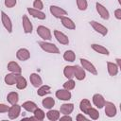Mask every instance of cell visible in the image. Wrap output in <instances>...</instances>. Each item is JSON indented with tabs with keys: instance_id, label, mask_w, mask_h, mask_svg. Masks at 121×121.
Instances as JSON below:
<instances>
[{
	"instance_id": "6da1fadb",
	"label": "cell",
	"mask_w": 121,
	"mask_h": 121,
	"mask_svg": "<svg viewBox=\"0 0 121 121\" xmlns=\"http://www.w3.org/2000/svg\"><path fill=\"white\" fill-rule=\"evenodd\" d=\"M38 44L40 45V47L43 51H45L47 53H52V54H59L60 53V49L57 47V45H55L52 43L41 41V42H38Z\"/></svg>"
},
{
	"instance_id": "7a4b0ae2",
	"label": "cell",
	"mask_w": 121,
	"mask_h": 121,
	"mask_svg": "<svg viewBox=\"0 0 121 121\" xmlns=\"http://www.w3.org/2000/svg\"><path fill=\"white\" fill-rule=\"evenodd\" d=\"M37 34L43 41H50L52 39V34H51L50 29L44 26H39L37 27Z\"/></svg>"
},
{
	"instance_id": "3957f363",
	"label": "cell",
	"mask_w": 121,
	"mask_h": 121,
	"mask_svg": "<svg viewBox=\"0 0 121 121\" xmlns=\"http://www.w3.org/2000/svg\"><path fill=\"white\" fill-rule=\"evenodd\" d=\"M49 10H50V13L55 17V18H61L63 16H66L67 15V11L65 9H63L62 8L60 7H58V6H55V5H51L50 8H49Z\"/></svg>"
},
{
	"instance_id": "277c9868",
	"label": "cell",
	"mask_w": 121,
	"mask_h": 121,
	"mask_svg": "<svg viewBox=\"0 0 121 121\" xmlns=\"http://www.w3.org/2000/svg\"><path fill=\"white\" fill-rule=\"evenodd\" d=\"M21 108H22V106L18 105L17 103L11 105V106L9 108V111H8L9 118V119H12V120L18 118V116H19L20 113H21Z\"/></svg>"
},
{
	"instance_id": "5b68a950",
	"label": "cell",
	"mask_w": 121,
	"mask_h": 121,
	"mask_svg": "<svg viewBox=\"0 0 121 121\" xmlns=\"http://www.w3.org/2000/svg\"><path fill=\"white\" fill-rule=\"evenodd\" d=\"M90 25L94 28V30L96 31L97 33H99L100 35L106 36L108 34V28L105 26H103L102 24H100L96 21H90Z\"/></svg>"
},
{
	"instance_id": "8992f818",
	"label": "cell",
	"mask_w": 121,
	"mask_h": 121,
	"mask_svg": "<svg viewBox=\"0 0 121 121\" xmlns=\"http://www.w3.org/2000/svg\"><path fill=\"white\" fill-rule=\"evenodd\" d=\"M80 64H81V67H82L84 70L90 72V73L93 74V75H97V70H96V68H95V65H94L91 61H89L88 60L81 58V59H80Z\"/></svg>"
},
{
	"instance_id": "52a82bcc",
	"label": "cell",
	"mask_w": 121,
	"mask_h": 121,
	"mask_svg": "<svg viewBox=\"0 0 121 121\" xmlns=\"http://www.w3.org/2000/svg\"><path fill=\"white\" fill-rule=\"evenodd\" d=\"M55 95H56V97L58 99L62 100V101H68L72 97L71 92L66 90V89H59V90H57Z\"/></svg>"
},
{
	"instance_id": "ba28073f",
	"label": "cell",
	"mask_w": 121,
	"mask_h": 121,
	"mask_svg": "<svg viewBox=\"0 0 121 121\" xmlns=\"http://www.w3.org/2000/svg\"><path fill=\"white\" fill-rule=\"evenodd\" d=\"M104 108H105V113L108 117H113V116L116 115L117 109H116L115 105L112 102L106 101L105 104H104Z\"/></svg>"
},
{
	"instance_id": "9c48e42d",
	"label": "cell",
	"mask_w": 121,
	"mask_h": 121,
	"mask_svg": "<svg viewBox=\"0 0 121 121\" xmlns=\"http://www.w3.org/2000/svg\"><path fill=\"white\" fill-rule=\"evenodd\" d=\"M1 21H2V24H3L4 27L6 28V30L9 33H11L12 32V23H11V20L4 11H1Z\"/></svg>"
},
{
	"instance_id": "30bf717a",
	"label": "cell",
	"mask_w": 121,
	"mask_h": 121,
	"mask_svg": "<svg viewBox=\"0 0 121 121\" xmlns=\"http://www.w3.org/2000/svg\"><path fill=\"white\" fill-rule=\"evenodd\" d=\"M22 25H23V29H24L25 33H26V34L32 33L33 26H32V23L30 22V20L28 19L27 15H23V17H22Z\"/></svg>"
},
{
	"instance_id": "8fae6325",
	"label": "cell",
	"mask_w": 121,
	"mask_h": 121,
	"mask_svg": "<svg viewBox=\"0 0 121 121\" xmlns=\"http://www.w3.org/2000/svg\"><path fill=\"white\" fill-rule=\"evenodd\" d=\"M54 34V37L56 38V40L60 43V44H63V45H67L69 43V39L68 37L61 31L60 30H54L53 32Z\"/></svg>"
},
{
	"instance_id": "7c38bea8",
	"label": "cell",
	"mask_w": 121,
	"mask_h": 121,
	"mask_svg": "<svg viewBox=\"0 0 121 121\" xmlns=\"http://www.w3.org/2000/svg\"><path fill=\"white\" fill-rule=\"evenodd\" d=\"M95 9H96V11L97 13L100 15V17L104 20H108L110 18V13H109V10L100 3H96L95 4Z\"/></svg>"
},
{
	"instance_id": "4fadbf2b",
	"label": "cell",
	"mask_w": 121,
	"mask_h": 121,
	"mask_svg": "<svg viewBox=\"0 0 121 121\" xmlns=\"http://www.w3.org/2000/svg\"><path fill=\"white\" fill-rule=\"evenodd\" d=\"M74 78L78 80H83L86 78L85 70L80 65H74Z\"/></svg>"
},
{
	"instance_id": "5bb4252c",
	"label": "cell",
	"mask_w": 121,
	"mask_h": 121,
	"mask_svg": "<svg viewBox=\"0 0 121 121\" xmlns=\"http://www.w3.org/2000/svg\"><path fill=\"white\" fill-rule=\"evenodd\" d=\"M105 102H106V100H105V98L103 97L102 95H100V94H95L93 95V103H94V105L96 108L102 109L104 107Z\"/></svg>"
},
{
	"instance_id": "9a60e30c",
	"label": "cell",
	"mask_w": 121,
	"mask_h": 121,
	"mask_svg": "<svg viewBox=\"0 0 121 121\" xmlns=\"http://www.w3.org/2000/svg\"><path fill=\"white\" fill-rule=\"evenodd\" d=\"M27 12L29 13V15H31L34 18H37L39 20H44L46 18V15L44 12H43L42 10L33 9V8H27Z\"/></svg>"
},
{
	"instance_id": "2e32d148",
	"label": "cell",
	"mask_w": 121,
	"mask_h": 121,
	"mask_svg": "<svg viewBox=\"0 0 121 121\" xmlns=\"http://www.w3.org/2000/svg\"><path fill=\"white\" fill-rule=\"evenodd\" d=\"M16 58H17L19 60H22V61L27 60L30 58V52H29V50L26 49V48H20V49L16 52Z\"/></svg>"
},
{
	"instance_id": "e0dca14e",
	"label": "cell",
	"mask_w": 121,
	"mask_h": 121,
	"mask_svg": "<svg viewBox=\"0 0 121 121\" xmlns=\"http://www.w3.org/2000/svg\"><path fill=\"white\" fill-rule=\"evenodd\" d=\"M29 80H30V83L32 84V86L35 87V88H38V87H40L41 85H43V79H42V78H41L37 73H32V74H30V76H29Z\"/></svg>"
},
{
	"instance_id": "ac0fdd59",
	"label": "cell",
	"mask_w": 121,
	"mask_h": 121,
	"mask_svg": "<svg viewBox=\"0 0 121 121\" xmlns=\"http://www.w3.org/2000/svg\"><path fill=\"white\" fill-rule=\"evenodd\" d=\"M60 22H61L62 26H63L65 28L71 29V30H73V29L76 28V24H75L74 21H73L72 19H70L69 17L63 16V17H61V18H60Z\"/></svg>"
},
{
	"instance_id": "d6986e66",
	"label": "cell",
	"mask_w": 121,
	"mask_h": 121,
	"mask_svg": "<svg viewBox=\"0 0 121 121\" xmlns=\"http://www.w3.org/2000/svg\"><path fill=\"white\" fill-rule=\"evenodd\" d=\"M7 67H8V70L11 73H14V74H21L22 73V68L16 61H13V60L9 61L8 63Z\"/></svg>"
},
{
	"instance_id": "ffe728a7",
	"label": "cell",
	"mask_w": 121,
	"mask_h": 121,
	"mask_svg": "<svg viewBox=\"0 0 121 121\" xmlns=\"http://www.w3.org/2000/svg\"><path fill=\"white\" fill-rule=\"evenodd\" d=\"M17 89L19 90H23L25 88H26L27 86V81L26 79V78H24L21 74H18L17 75V78H16V83H15Z\"/></svg>"
},
{
	"instance_id": "44dd1931",
	"label": "cell",
	"mask_w": 121,
	"mask_h": 121,
	"mask_svg": "<svg viewBox=\"0 0 121 121\" xmlns=\"http://www.w3.org/2000/svg\"><path fill=\"white\" fill-rule=\"evenodd\" d=\"M74 111V104L73 103H64L60 105V112L62 114H70Z\"/></svg>"
},
{
	"instance_id": "7402d4cb",
	"label": "cell",
	"mask_w": 121,
	"mask_h": 121,
	"mask_svg": "<svg viewBox=\"0 0 121 121\" xmlns=\"http://www.w3.org/2000/svg\"><path fill=\"white\" fill-rule=\"evenodd\" d=\"M91 47H92L93 50H95V52H97L99 54L106 55V56H109V54H110L109 50L106 47H104L103 45H100V44H97V43H93V44H91Z\"/></svg>"
},
{
	"instance_id": "603a6c76",
	"label": "cell",
	"mask_w": 121,
	"mask_h": 121,
	"mask_svg": "<svg viewBox=\"0 0 121 121\" xmlns=\"http://www.w3.org/2000/svg\"><path fill=\"white\" fill-rule=\"evenodd\" d=\"M107 70H108L109 75L113 77V76L117 75V73L119 71V68H118V66L115 63L111 62V61H107Z\"/></svg>"
},
{
	"instance_id": "cb8c5ba5",
	"label": "cell",
	"mask_w": 121,
	"mask_h": 121,
	"mask_svg": "<svg viewBox=\"0 0 121 121\" xmlns=\"http://www.w3.org/2000/svg\"><path fill=\"white\" fill-rule=\"evenodd\" d=\"M17 75L18 74H14V73H9V74H7L5 76V78H4V81L7 85H14L16 83V78H17Z\"/></svg>"
},
{
	"instance_id": "d4e9b609",
	"label": "cell",
	"mask_w": 121,
	"mask_h": 121,
	"mask_svg": "<svg viewBox=\"0 0 121 121\" xmlns=\"http://www.w3.org/2000/svg\"><path fill=\"white\" fill-rule=\"evenodd\" d=\"M21 106H22L26 112H33L38 108L37 104H36L35 102H33V101H30V100L24 102Z\"/></svg>"
},
{
	"instance_id": "484cf974",
	"label": "cell",
	"mask_w": 121,
	"mask_h": 121,
	"mask_svg": "<svg viewBox=\"0 0 121 121\" xmlns=\"http://www.w3.org/2000/svg\"><path fill=\"white\" fill-rule=\"evenodd\" d=\"M60 111L58 110H49L47 112H46V117L50 120V121H56V120H59L60 119Z\"/></svg>"
},
{
	"instance_id": "4316f807",
	"label": "cell",
	"mask_w": 121,
	"mask_h": 121,
	"mask_svg": "<svg viewBox=\"0 0 121 121\" xmlns=\"http://www.w3.org/2000/svg\"><path fill=\"white\" fill-rule=\"evenodd\" d=\"M7 100L11 105L16 104L19 101V95H18V93H16V92H10V93H9L8 95H7Z\"/></svg>"
},
{
	"instance_id": "83f0119b",
	"label": "cell",
	"mask_w": 121,
	"mask_h": 121,
	"mask_svg": "<svg viewBox=\"0 0 121 121\" xmlns=\"http://www.w3.org/2000/svg\"><path fill=\"white\" fill-rule=\"evenodd\" d=\"M91 107H92L91 102H90L88 99H86V98L82 99V100L80 101V103H79V110H80L83 113H87L88 110H89Z\"/></svg>"
},
{
	"instance_id": "f1b7e54d",
	"label": "cell",
	"mask_w": 121,
	"mask_h": 121,
	"mask_svg": "<svg viewBox=\"0 0 121 121\" xmlns=\"http://www.w3.org/2000/svg\"><path fill=\"white\" fill-rule=\"evenodd\" d=\"M42 104H43V108L50 110V109H52V108L54 107V105H55V100H54V98H53V97L48 96V97H45V98H43V99Z\"/></svg>"
},
{
	"instance_id": "f546056e",
	"label": "cell",
	"mask_w": 121,
	"mask_h": 121,
	"mask_svg": "<svg viewBox=\"0 0 121 121\" xmlns=\"http://www.w3.org/2000/svg\"><path fill=\"white\" fill-rule=\"evenodd\" d=\"M63 59L64 60L66 61H69V62H73L75 61L76 60V54L73 50H66L64 53H63Z\"/></svg>"
},
{
	"instance_id": "4dcf8cb0",
	"label": "cell",
	"mask_w": 121,
	"mask_h": 121,
	"mask_svg": "<svg viewBox=\"0 0 121 121\" xmlns=\"http://www.w3.org/2000/svg\"><path fill=\"white\" fill-rule=\"evenodd\" d=\"M63 75L64 77L69 79L74 78V65H67L63 69Z\"/></svg>"
},
{
	"instance_id": "1f68e13d",
	"label": "cell",
	"mask_w": 121,
	"mask_h": 121,
	"mask_svg": "<svg viewBox=\"0 0 121 121\" xmlns=\"http://www.w3.org/2000/svg\"><path fill=\"white\" fill-rule=\"evenodd\" d=\"M50 93V86L48 85H41L40 87H38V91H37V95L39 96H44L45 95Z\"/></svg>"
},
{
	"instance_id": "d6a6232c",
	"label": "cell",
	"mask_w": 121,
	"mask_h": 121,
	"mask_svg": "<svg viewBox=\"0 0 121 121\" xmlns=\"http://www.w3.org/2000/svg\"><path fill=\"white\" fill-rule=\"evenodd\" d=\"M33 114H34V117H35L36 121H43L45 117V112L40 108H37L33 112Z\"/></svg>"
},
{
	"instance_id": "836d02e7",
	"label": "cell",
	"mask_w": 121,
	"mask_h": 121,
	"mask_svg": "<svg viewBox=\"0 0 121 121\" xmlns=\"http://www.w3.org/2000/svg\"><path fill=\"white\" fill-rule=\"evenodd\" d=\"M86 114H88L89 117H90L91 119H93V120H96V119H98V117H99V112H98V111H97L96 109L93 108V107H91V108L88 110V112H87Z\"/></svg>"
},
{
	"instance_id": "e575fe53",
	"label": "cell",
	"mask_w": 121,
	"mask_h": 121,
	"mask_svg": "<svg viewBox=\"0 0 121 121\" xmlns=\"http://www.w3.org/2000/svg\"><path fill=\"white\" fill-rule=\"evenodd\" d=\"M75 86H76V82H75V80L73 78H69L67 81H65L63 83V89H66L68 91L73 90L75 88Z\"/></svg>"
},
{
	"instance_id": "d590c367",
	"label": "cell",
	"mask_w": 121,
	"mask_h": 121,
	"mask_svg": "<svg viewBox=\"0 0 121 121\" xmlns=\"http://www.w3.org/2000/svg\"><path fill=\"white\" fill-rule=\"evenodd\" d=\"M77 1V7L79 10H86L88 8L87 0H76Z\"/></svg>"
},
{
	"instance_id": "8d00e7d4",
	"label": "cell",
	"mask_w": 121,
	"mask_h": 121,
	"mask_svg": "<svg viewBox=\"0 0 121 121\" xmlns=\"http://www.w3.org/2000/svg\"><path fill=\"white\" fill-rule=\"evenodd\" d=\"M33 9L42 10L43 9V3L42 2V0H34V2H33Z\"/></svg>"
},
{
	"instance_id": "74e56055",
	"label": "cell",
	"mask_w": 121,
	"mask_h": 121,
	"mask_svg": "<svg viewBox=\"0 0 121 121\" xmlns=\"http://www.w3.org/2000/svg\"><path fill=\"white\" fill-rule=\"evenodd\" d=\"M4 4L7 8H13L16 4H17V0H5L4 1Z\"/></svg>"
},
{
	"instance_id": "f35d334b",
	"label": "cell",
	"mask_w": 121,
	"mask_h": 121,
	"mask_svg": "<svg viewBox=\"0 0 121 121\" xmlns=\"http://www.w3.org/2000/svg\"><path fill=\"white\" fill-rule=\"evenodd\" d=\"M9 108V107L8 105L0 103V112H8Z\"/></svg>"
},
{
	"instance_id": "ab89813d",
	"label": "cell",
	"mask_w": 121,
	"mask_h": 121,
	"mask_svg": "<svg viewBox=\"0 0 121 121\" xmlns=\"http://www.w3.org/2000/svg\"><path fill=\"white\" fill-rule=\"evenodd\" d=\"M76 119H77V121H87L88 120V118L84 115V114H82V113H78V115H77V117H76Z\"/></svg>"
},
{
	"instance_id": "60d3db41",
	"label": "cell",
	"mask_w": 121,
	"mask_h": 121,
	"mask_svg": "<svg viewBox=\"0 0 121 121\" xmlns=\"http://www.w3.org/2000/svg\"><path fill=\"white\" fill-rule=\"evenodd\" d=\"M114 17L117 20H121V9H117L114 10Z\"/></svg>"
},
{
	"instance_id": "b9f144b4",
	"label": "cell",
	"mask_w": 121,
	"mask_h": 121,
	"mask_svg": "<svg viewBox=\"0 0 121 121\" xmlns=\"http://www.w3.org/2000/svg\"><path fill=\"white\" fill-rule=\"evenodd\" d=\"M73 118L69 115V114H63L62 116H60V119L59 120H69V121H71Z\"/></svg>"
},
{
	"instance_id": "7bdbcfd3",
	"label": "cell",
	"mask_w": 121,
	"mask_h": 121,
	"mask_svg": "<svg viewBox=\"0 0 121 121\" xmlns=\"http://www.w3.org/2000/svg\"><path fill=\"white\" fill-rule=\"evenodd\" d=\"M115 60H116V63H115V64H116V65L118 66V68L120 69V68H121V60H120L119 58H117Z\"/></svg>"
},
{
	"instance_id": "ee69618b",
	"label": "cell",
	"mask_w": 121,
	"mask_h": 121,
	"mask_svg": "<svg viewBox=\"0 0 121 121\" xmlns=\"http://www.w3.org/2000/svg\"><path fill=\"white\" fill-rule=\"evenodd\" d=\"M118 3H119V4L121 5V0H118Z\"/></svg>"
}]
</instances>
